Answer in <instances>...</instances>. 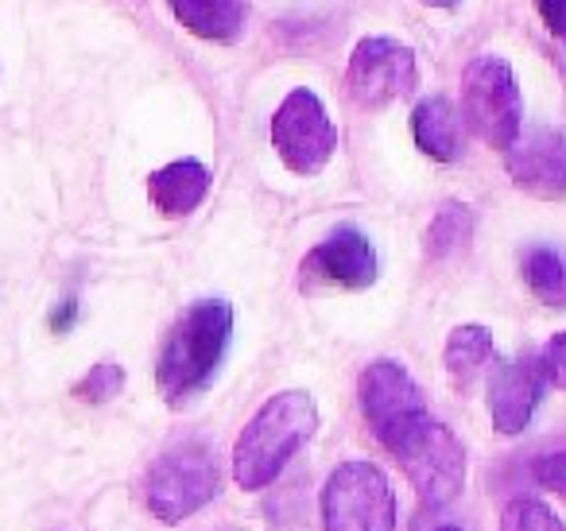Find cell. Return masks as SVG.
<instances>
[{"label":"cell","instance_id":"cell-1","mask_svg":"<svg viewBox=\"0 0 566 531\" xmlns=\"http://www.w3.org/2000/svg\"><path fill=\"white\" fill-rule=\"evenodd\" d=\"M318 423V404L311 392L303 388H283L275 396H268L260 404V412H252V419L241 427L233 442V473L241 492H260L287 469V461L315 438Z\"/></svg>","mask_w":566,"mask_h":531},{"label":"cell","instance_id":"cell-2","mask_svg":"<svg viewBox=\"0 0 566 531\" xmlns=\"http://www.w3.org/2000/svg\"><path fill=\"white\" fill-rule=\"evenodd\" d=\"M233 337V306L226 299H198L175 319L159 345L156 388L167 407H187L218 376Z\"/></svg>","mask_w":566,"mask_h":531},{"label":"cell","instance_id":"cell-3","mask_svg":"<svg viewBox=\"0 0 566 531\" xmlns=\"http://www.w3.org/2000/svg\"><path fill=\"white\" fill-rule=\"evenodd\" d=\"M221 492V466L206 442H179L164 450L144 473V508L159 523L190 520Z\"/></svg>","mask_w":566,"mask_h":531},{"label":"cell","instance_id":"cell-4","mask_svg":"<svg viewBox=\"0 0 566 531\" xmlns=\"http://www.w3.org/2000/svg\"><path fill=\"white\" fill-rule=\"evenodd\" d=\"M462 121L481 144L509 152L524 133V94L501 55H473L462 71Z\"/></svg>","mask_w":566,"mask_h":531},{"label":"cell","instance_id":"cell-5","mask_svg":"<svg viewBox=\"0 0 566 531\" xmlns=\"http://www.w3.org/2000/svg\"><path fill=\"white\" fill-rule=\"evenodd\" d=\"M392 458L427 508L454 504L465 492V473H470L465 446H462V438H458L447 423L434 419V415H427V419L396 446Z\"/></svg>","mask_w":566,"mask_h":531},{"label":"cell","instance_id":"cell-6","mask_svg":"<svg viewBox=\"0 0 566 531\" xmlns=\"http://www.w3.org/2000/svg\"><path fill=\"white\" fill-rule=\"evenodd\" d=\"M323 531H396V489L373 461H342L318 500Z\"/></svg>","mask_w":566,"mask_h":531},{"label":"cell","instance_id":"cell-7","mask_svg":"<svg viewBox=\"0 0 566 531\" xmlns=\"http://www.w3.org/2000/svg\"><path fill=\"white\" fill-rule=\"evenodd\" d=\"M357 404H361V419L369 427V435L388 454L431 415L416 376L392 357L369 361L361 368V376H357Z\"/></svg>","mask_w":566,"mask_h":531},{"label":"cell","instance_id":"cell-8","mask_svg":"<svg viewBox=\"0 0 566 531\" xmlns=\"http://www.w3.org/2000/svg\"><path fill=\"white\" fill-rule=\"evenodd\" d=\"M419 90V59L408 43L392 35H365L357 40L346 63V94L357 110L380 113L396 102H408Z\"/></svg>","mask_w":566,"mask_h":531},{"label":"cell","instance_id":"cell-9","mask_svg":"<svg viewBox=\"0 0 566 531\" xmlns=\"http://www.w3.org/2000/svg\"><path fill=\"white\" fill-rule=\"evenodd\" d=\"M272 148L292 175H318L338 152V128L315 90L300 86L272 113Z\"/></svg>","mask_w":566,"mask_h":531},{"label":"cell","instance_id":"cell-10","mask_svg":"<svg viewBox=\"0 0 566 531\" xmlns=\"http://www.w3.org/2000/svg\"><path fill=\"white\" fill-rule=\"evenodd\" d=\"M380 275V257L357 226H334L300 264L303 295L326 291H369Z\"/></svg>","mask_w":566,"mask_h":531},{"label":"cell","instance_id":"cell-11","mask_svg":"<svg viewBox=\"0 0 566 531\" xmlns=\"http://www.w3.org/2000/svg\"><path fill=\"white\" fill-rule=\"evenodd\" d=\"M543 361L539 353H524L516 361H501L493 365L485 384V407L489 419H493V430L501 438H516L532 427L535 407L543 399Z\"/></svg>","mask_w":566,"mask_h":531},{"label":"cell","instance_id":"cell-12","mask_svg":"<svg viewBox=\"0 0 566 531\" xmlns=\"http://www.w3.org/2000/svg\"><path fill=\"white\" fill-rule=\"evenodd\" d=\"M504 171L512 187L539 202L566 198V133L563 128H532L504 152Z\"/></svg>","mask_w":566,"mask_h":531},{"label":"cell","instance_id":"cell-13","mask_svg":"<svg viewBox=\"0 0 566 531\" xmlns=\"http://www.w3.org/2000/svg\"><path fill=\"white\" fill-rule=\"evenodd\" d=\"M411 136H416V148L427 159H434V164H458L465 152V121L458 113V105L442 94L416 102V110H411Z\"/></svg>","mask_w":566,"mask_h":531},{"label":"cell","instance_id":"cell-14","mask_svg":"<svg viewBox=\"0 0 566 531\" xmlns=\"http://www.w3.org/2000/svg\"><path fill=\"white\" fill-rule=\"evenodd\" d=\"M210 167L202 159L187 156L148 175V198L164 218H190L210 195Z\"/></svg>","mask_w":566,"mask_h":531},{"label":"cell","instance_id":"cell-15","mask_svg":"<svg viewBox=\"0 0 566 531\" xmlns=\"http://www.w3.org/2000/svg\"><path fill=\"white\" fill-rule=\"evenodd\" d=\"M171 17L206 43H237L249 24V0H167Z\"/></svg>","mask_w":566,"mask_h":531},{"label":"cell","instance_id":"cell-16","mask_svg":"<svg viewBox=\"0 0 566 531\" xmlns=\"http://www.w3.org/2000/svg\"><path fill=\"white\" fill-rule=\"evenodd\" d=\"M493 330L481 326V322H462L447 334V345H442V368L447 376L458 384L462 392L473 388L481 373L493 365Z\"/></svg>","mask_w":566,"mask_h":531},{"label":"cell","instance_id":"cell-17","mask_svg":"<svg viewBox=\"0 0 566 531\" xmlns=\"http://www.w3.org/2000/svg\"><path fill=\"white\" fill-rule=\"evenodd\" d=\"M520 275H524L527 291L539 299L543 306L566 311V257L551 244H532L524 249L520 260Z\"/></svg>","mask_w":566,"mask_h":531},{"label":"cell","instance_id":"cell-18","mask_svg":"<svg viewBox=\"0 0 566 531\" xmlns=\"http://www.w3.org/2000/svg\"><path fill=\"white\" fill-rule=\"evenodd\" d=\"M473 229H478V218L465 202H447L434 210L431 226H427V257L431 260H454L462 252H470L473 244Z\"/></svg>","mask_w":566,"mask_h":531},{"label":"cell","instance_id":"cell-19","mask_svg":"<svg viewBox=\"0 0 566 531\" xmlns=\"http://www.w3.org/2000/svg\"><path fill=\"white\" fill-rule=\"evenodd\" d=\"M501 531H566V523L558 520V512L551 504L535 497H516L504 504L501 512Z\"/></svg>","mask_w":566,"mask_h":531},{"label":"cell","instance_id":"cell-20","mask_svg":"<svg viewBox=\"0 0 566 531\" xmlns=\"http://www.w3.org/2000/svg\"><path fill=\"white\" fill-rule=\"evenodd\" d=\"M120 388H125V368L113 365V361H102V365H94L74 384V399H82V404H90V407H102V404H109V399H117Z\"/></svg>","mask_w":566,"mask_h":531},{"label":"cell","instance_id":"cell-21","mask_svg":"<svg viewBox=\"0 0 566 531\" xmlns=\"http://www.w3.org/2000/svg\"><path fill=\"white\" fill-rule=\"evenodd\" d=\"M539 361H543V376H547L555 388L566 392V330H558V334L543 345Z\"/></svg>","mask_w":566,"mask_h":531},{"label":"cell","instance_id":"cell-22","mask_svg":"<svg viewBox=\"0 0 566 531\" xmlns=\"http://www.w3.org/2000/svg\"><path fill=\"white\" fill-rule=\"evenodd\" d=\"M535 477H539V485H547L555 497L566 500V450L543 454V458L535 461Z\"/></svg>","mask_w":566,"mask_h":531},{"label":"cell","instance_id":"cell-23","mask_svg":"<svg viewBox=\"0 0 566 531\" xmlns=\"http://www.w3.org/2000/svg\"><path fill=\"white\" fill-rule=\"evenodd\" d=\"M535 12H539L543 28L555 35L558 43H566V0H532Z\"/></svg>","mask_w":566,"mask_h":531},{"label":"cell","instance_id":"cell-24","mask_svg":"<svg viewBox=\"0 0 566 531\" xmlns=\"http://www.w3.org/2000/svg\"><path fill=\"white\" fill-rule=\"evenodd\" d=\"M74 314H78V303H74V299H66V303H63V311H55V319H51V326H55L59 334H63V330L74 322Z\"/></svg>","mask_w":566,"mask_h":531},{"label":"cell","instance_id":"cell-25","mask_svg":"<svg viewBox=\"0 0 566 531\" xmlns=\"http://www.w3.org/2000/svg\"><path fill=\"white\" fill-rule=\"evenodd\" d=\"M427 9H458V4H462V0H423Z\"/></svg>","mask_w":566,"mask_h":531},{"label":"cell","instance_id":"cell-26","mask_svg":"<svg viewBox=\"0 0 566 531\" xmlns=\"http://www.w3.org/2000/svg\"><path fill=\"white\" fill-rule=\"evenodd\" d=\"M434 531H462V528H434Z\"/></svg>","mask_w":566,"mask_h":531},{"label":"cell","instance_id":"cell-27","mask_svg":"<svg viewBox=\"0 0 566 531\" xmlns=\"http://www.w3.org/2000/svg\"><path fill=\"white\" fill-rule=\"evenodd\" d=\"M128 4H144V0H128Z\"/></svg>","mask_w":566,"mask_h":531}]
</instances>
